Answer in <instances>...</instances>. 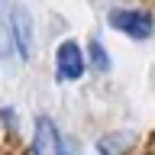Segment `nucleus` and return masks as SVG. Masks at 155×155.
<instances>
[{"mask_svg": "<svg viewBox=\"0 0 155 155\" xmlns=\"http://www.w3.org/2000/svg\"><path fill=\"white\" fill-rule=\"evenodd\" d=\"M110 26L129 39H149L155 32V19L145 10H110Z\"/></svg>", "mask_w": 155, "mask_h": 155, "instance_id": "f257e3e1", "label": "nucleus"}, {"mask_svg": "<svg viewBox=\"0 0 155 155\" xmlns=\"http://www.w3.org/2000/svg\"><path fill=\"white\" fill-rule=\"evenodd\" d=\"M81 74H84V48L74 39H65L55 52V78L61 84H71L81 81Z\"/></svg>", "mask_w": 155, "mask_h": 155, "instance_id": "f03ea898", "label": "nucleus"}, {"mask_svg": "<svg viewBox=\"0 0 155 155\" xmlns=\"http://www.w3.org/2000/svg\"><path fill=\"white\" fill-rule=\"evenodd\" d=\"M68 142L61 139L58 126L48 120V116H39L36 120V133H32V155H68Z\"/></svg>", "mask_w": 155, "mask_h": 155, "instance_id": "7ed1b4c3", "label": "nucleus"}, {"mask_svg": "<svg viewBox=\"0 0 155 155\" xmlns=\"http://www.w3.org/2000/svg\"><path fill=\"white\" fill-rule=\"evenodd\" d=\"M10 29H13V39H16V55L29 61L32 52H36V39H32V16H29L23 7H13V13H10Z\"/></svg>", "mask_w": 155, "mask_h": 155, "instance_id": "20e7f679", "label": "nucleus"}, {"mask_svg": "<svg viewBox=\"0 0 155 155\" xmlns=\"http://www.w3.org/2000/svg\"><path fill=\"white\" fill-rule=\"evenodd\" d=\"M123 145H129V133H113V136L97 139V152L100 155H120Z\"/></svg>", "mask_w": 155, "mask_h": 155, "instance_id": "39448f33", "label": "nucleus"}, {"mask_svg": "<svg viewBox=\"0 0 155 155\" xmlns=\"http://www.w3.org/2000/svg\"><path fill=\"white\" fill-rule=\"evenodd\" d=\"M91 61H94L97 71H110V55H107V48L100 45V39H91Z\"/></svg>", "mask_w": 155, "mask_h": 155, "instance_id": "423d86ee", "label": "nucleus"}, {"mask_svg": "<svg viewBox=\"0 0 155 155\" xmlns=\"http://www.w3.org/2000/svg\"><path fill=\"white\" fill-rule=\"evenodd\" d=\"M16 52V39H13V29L0 19V58H10Z\"/></svg>", "mask_w": 155, "mask_h": 155, "instance_id": "0eeeda50", "label": "nucleus"}, {"mask_svg": "<svg viewBox=\"0 0 155 155\" xmlns=\"http://www.w3.org/2000/svg\"><path fill=\"white\" fill-rule=\"evenodd\" d=\"M3 7H7V0H0V10H3Z\"/></svg>", "mask_w": 155, "mask_h": 155, "instance_id": "6e6552de", "label": "nucleus"}]
</instances>
